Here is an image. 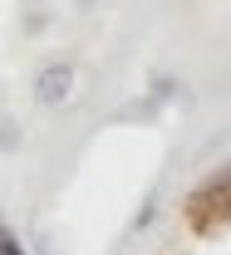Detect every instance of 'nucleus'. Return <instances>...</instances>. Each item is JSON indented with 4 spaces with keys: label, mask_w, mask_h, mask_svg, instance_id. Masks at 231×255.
Masks as SVG:
<instances>
[{
    "label": "nucleus",
    "mask_w": 231,
    "mask_h": 255,
    "mask_svg": "<svg viewBox=\"0 0 231 255\" xmlns=\"http://www.w3.org/2000/svg\"><path fill=\"white\" fill-rule=\"evenodd\" d=\"M44 98H49V103L64 98V69H49V74H44Z\"/></svg>",
    "instance_id": "1"
}]
</instances>
